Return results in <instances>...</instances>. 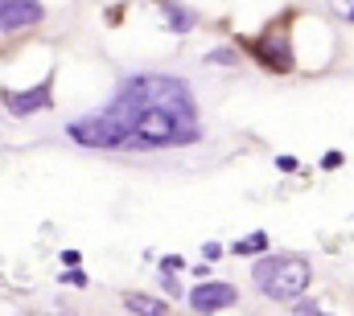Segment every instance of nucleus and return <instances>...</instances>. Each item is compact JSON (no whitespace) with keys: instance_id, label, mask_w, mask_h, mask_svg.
Instances as JSON below:
<instances>
[{"instance_id":"f257e3e1","label":"nucleus","mask_w":354,"mask_h":316,"mask_svg":"<svg viewBox=\"0 0 354 316\" xmlns=\"http://www.w3.org/2000/svg\"><path fill=\"white\" fill-rule=\"evenodd\" d=\"M202 140V115L194 111H165V107H149L140 111L124 152H161V148H189Z\"/></svg>"},{"instance_id":"f03ea898","label":"nucleus","mask_w":354,"mask_h":316,"mask_svg":"<svg viewBox=\"0 0 354 316\" xmlns=\"http://www.w3.org/2000/svg\"><path fill=\"white\" fill-rule=\"evenodd\" d=\"M252 284L264 300L297 304V300H305V292L313 284V267L301 255H264L252 263Z\"/></svg>"},{"instance_id":"7ed1b4c3","label":"nucleus","mask_w":354,"mask_h":316,"mask_svg":"<svg viewBox=\"0 0 354 316\" xmlns=\"http://www.w3.org/2000/svg\"><path fill=\"white\" fill-rule=\"evenodd\" d=\"M66 136H71L79 148H95V152H120V148L128 144V132H124L111 115H103V111H91V115L71 119V124H66Z\"/></svg>"},{"instance_id":"20e7f679","label":"nucleus","mask_w":354,"mask_h":316,"mask_svg":"<svg viewBox=\"0 0 354 316\" xmlns=\"http://www.w3.org/2000/svg\"><path fill=\"white\" fill-rule=\"evenodd\" d=\"M248 54L272 70V75H288L292 66H297V54H292V41H288V33L284 29H268L260 37H248Z\"/></svg>"},{"instance_id":"39448f33","label":"nucleus","mask_w":354,"mask_h":316,"mask_svg":"<svg viewBox=\"0 0 354 316\" xmlns=\"http://www.w3.org/2000/svg\"><path fill=\"white\" fill-rule=\"evenodd\" d=\"M0 103L8 107L12 119H29V115H37V111H50V107H54V75H46L41 82L25 86V90H4Z\"/></svg>"},{"instance_id":"423d86ee","label":"nucleus","mask_w":354,"mask_h":316,"mask_svg":"<svg viewBox=\"0 0 354 316\" xmlns=\"http://www.w3.org/2000/svg\"><path fill=\"white\" fill-rule=\"evenodd\" d=\"M185 304L198 316H214L223 308H231V304H239V288L227 284V279H206V284H194L185 292Z\"/></svg>"},{"instance_id":"0eeeda50","label":"nucleus","mask_w":354,"mask_h":316,"mask_svg":"<svg viewBox=\"0 0 354 316\" xmlns=\"http://www.w3.org/2000/svg\"><path fill=\"white\" fill-rule=\"evenodd\" d=\"M46 21V4L37 0H0V33H17Z\"/></svg>"},{"instance_id":"6e6552de","label":"nucleus","mask_w":354,"mask_h":316,"mask_svg":"<svg viewBox=\"0 0 354 316\" xmlns=\"http://www.w3.org/2000/svg\"><path fill=\"white\" fill-rule=\"evenodd\" d=\"M157 17H161V25H165L169 33H177V37H185V33L198 29V12L185 8V4H177V0H161V4H157Z\"/></svg>"},{"instance_id":"1a4fd4ad","label":"nucleus","mask_w":354,"mask_h":316,"mask_svg":"<svg viewBox=\"0 0 354 316\" xmlns=\"http://www.w3.org/2000/svg\"><path fill=\"white\" fill-rule=\"evenodd\" d=\"M124 308L128 316H169V304L149 292H124Z\"/></svg>"},{"instance_id":"9d476101","label":"nucleus","mask_w":354,"mask_h":316,"mask_svg":"<svg viewBox=\"0 0 354 316\" xmlns=\"http://www.w3.org/2000/svg\"><path fill=\"white\" fill-rule=\"evenodd\" d=\"M268 242H272V238H268L264 230H252V235H243V238H235V242H231V255H239V259H252V263H256V259H264V255H268Z\"/></svg>"},{"instance_id":"9b49d317","label":"nucleus","mask_w":354,"mask_h":316,"mask_svg":"<svg viewBox=\"0 0 354 316\" xmlns=\"http://www.w3.org/2000/svg\"><path fill=\"white\" fill-rule=\"evenodd\" d=\"M239 62V54L231 50V46H214L210 54H206V66H235Z\"/></svg>"},{"instance_id":"f8f14e48","label":"nucleus","mask_w":354,"mask_h":316,"mask_svg":"<svg viewBox=\"0 0 354 316\" xmlns=\"http://www.w3.org/2000/svg\"><path fill=\"white\" fill-rule=\"evenodd\" d=\"M161 288H165V296H174V300H185V288H181V279H177L174 271H161Z\"/></svg>"},{"instance_id":"ddd939ff","label":"nucleus","mask_w":354,"mask_h":316,"mask_svg":"<svg viewBox=\"0 0 354 316\" xmlns=\"http://www.w3.org/2000/svg\"><path fill=\"white\" fill-rule=\"evenodd\" d=\"M58 284H66V288H87V271H83V267L62 271V279H58Z\"/></svg>"},{"instance_id":"4468645a","label":"nucleus","mask_w":354,"mask_h":316,"mask_svg":"<svg viewBox=\"0 0 354 316\" xmlns=\"http://www.w3.org/2000/svg\"><path fill=\"white\" fill-rule=\"evenodd\" d=\"M223 255H227V246H223V242H206V246H202V259H206V263H218Z\"/></svg>"},{"instance_id":"2eb2a0df","label":"nucleus","mask_w":354,"mask_h":316,"mask_svg":"<svg viewBox=\"0 0 354 316\" xmlns=\"http://www.w3.org/2000/svg\"><path fill=\"white\" fill-rule=\"evenodd\" d=\"M292 316H322V308H317V300H297Z\"/></svg>"},{"instance_id":"dca6fc26","label":"nucleus","mask_w":354,"mask_h":316,"mask_svg":"<svg viewBox=\"0 0 354 316\" xmlns=\"http://www.w3.org/2000/svg\"><path fill=\"white\" fill-rule=\"evenodd\" d=\"M181 267H185V259H181V255H165V259H161V271H181Z\"/></svg>"},{"instance_id":"f3484780","label":"nucleus","mask_w":354,"mask_h":316,"mask_svg":"<svg viewBox=\"0 0 354 316\" xmlns=\"http://www.w3.org/2000/svg\"><path fill=\"white\" fill-rule=\"evenodd\" d=\"M276 168H280V172H297V168H301V160H297V157H276Z\"/></svg>"},{"instance_id":"a211bd4d","label":"nucleus","mask_w":354,"mask_h":316,"mask_svg":"<svg viewBox=\"0 0 354 316\" xmlns=\"http://www.w3.org/2000/svg\"><path fill=\"white\" fill-rule=\"evenodd\" d=\"M62 263H66V271H75V267L83 263V255H79V250H62Z\"/></svg>"},{"instance_id":"6ab92c4d","label":"nucleus","mask_w":354,"mask_h":316,"mask_svg":"<svg viewBox=\"0 0 354 316\" xmlns=\"http://www.w3.org/2000/svg\"><path fill=\"white\" fill-rule=\"evenodd\" d=\"M322 168H342V152H330V157H322Z\"/></svg>"},{"instance_id":"aec40b11","label":"nucleus","mask_w":354,"mask_h":316,"mask_svg":"<svg viewBox=\"0 0 354 316\" xmlns=\"http://www.w3.org/2000/svg\"><path fill=\"white\" fill-rule=\"evenodd\" d=\"M346 21H351V25H354V4H351V8H346Z\"/></svg>"},{"instance_id":"412c9836","label":"nucleus","mask_w":354,"mask_h":316,"mask_svg":"<svg viewBox=\"0 0 354 316\" xmlns=\"http://www.w3.org/2000/svg\"><path fill=\"white\" fill-rule=\"evenodd\" d=\"M322 316H330V313H322Z\"/></svg>"}]
</instances>
